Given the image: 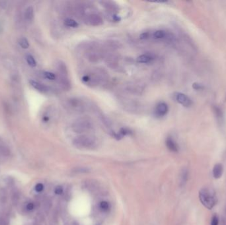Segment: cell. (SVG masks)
Wrapping results in <instances>:
<instances>
[{
	"mask_svg": "<svg viewBox=\"0 0 226 225\" xmlns=\"http://www.w3.org/2000/svg\"><path fill=\"white\" fill-rule=\"evenodd\" d=\"M199 200L208 209H213L217 204L218 198L215 191L209 188H202L199 191Z\"/></svg>",
	"mask_w": 226,
	"mask_h": 225,
	"instance_id": "cell-1",
	"label": "cell"
},
{
	"mask_svg": "<svg viewBox=\"0 0 226 225\" xmlns=\"http://www.w3.org/2000/svg\"><path fill=\"white\" fill-rule=\"evenodd\" d=\"M93 127L92 120L89 118H80L73 123L72 130L76 133L82 134L89 132Z\"/></svg>",
	"mask_w": 226,
	"mask_h": 225,
	"instance_id": "cell-2",
	"label": "cell"
},
{
	"mask_svg": "<svg viewBox=\"0 0 226 225\" xmlns=\"http://www.w3.org/2000/svg\"><path fill=\"white\" fill-rule=\"evenodd\" d=\"M76 146L80 149H92L96 145V139L89 135H81L73 141Z\"/></svg>",
	"mask_w": 226,
	"mask_h": 225,
	"instance_id": "cell-3",
	"label": "cell"
},
{
	"mask_svg": "<svg viewBox=\"0 0 226 225\" xmlns=\"http://www.w3.org/2000/svg\"><path fill=\"white\" fill-rule=\"evenodd\" d=\"M104 73L103 71L97 70L89 74L85 75L82 77V81L85 83L87 85L95 86L97 85L100 82H101L103 79Z\"/></svg>",
	"mask_w": 226,
	"mask_h": 225,
	"instance_id": "cell-4",
	"label": "cell"
},
{
	"mask_svg": "<svg viewBox=\"0 0 226 225\" xmlns=\"http://www.w3.org/2000/svg\"><path fill=\"white\" fill-rule=\"evenodd\" d=\"M66 107L72 112L80 113L85 110V105L83 101L78 98H71L67 101Z\"/></svg>",
	"mask_w": 226,
	"mask_h": 225,
	"instance_id": "cell-5",
	"label": "cell"
},
{
	"mask_svg": "<svg viewBox=\"0 0 226 225\" xmlns=\"http://www.w3.org/2000/svg\"><path fill=\"white\" fill-rule=\"evenodd\" d=\"M86 56L91 62H98L103 58V52L95 44H92L86 48Z\"/></svg>",
	"mask_w": 226,
	"mask_h": 225,
	"instance_id": "cell-6",
	"label": "cell"
},
{
	"mask_svg": "<svg viewBox=\"0 0 226 225\" xmlns=\"http://www.w3.org/2000/svg\"><path fill=\"white\" fill-rule=\"evenodd\" d=\"M83 19L85 24L90 26H94V27H97V26L101 25L103 23L102 17L96 13L87 15Z\"/></svg>",
	"mask_w": 226,
	"mask_h": 225,
	"instance_id": "cell-7",
	"label": "cell"
},
{
	"mask_svg": "<svg viewBox=\"0 0 226 225\" xmlns=\"http://www.w3.org/2000/svg\"><path fill=\"white\" fill-rule=\"evenodd\" d=\"M59 70H60V75H61L60 80L62 85L64 86L65 88L69 89L70 87V82L67 76V71L66 69V67L64 64V63H60V64Z\"/></svg>",
	"mask_w": 226,
	"mask_h": 225,
	"instance_id": "cell-8",
	"label": "cell"
},
{
	"mask_svg": "<svg viewBox=\"0 0 226 225\" xmlns=\"http://www.w3.org/2000/svg\"><path fill=\"white\" fill-rule=\"evenodd\" d=\"M175 99L178 103L185 107H190L192 104L191 99L182 92H177L175 95Z\"/></svg>",
	"mask_w": 226,
	"mask_h": 225,
	"instance_id": "cell-9",
	"label": "cell"
},
{
	"mask_svg": "<svg viewBox=\"0 0 226 225\" xmlns=\"http://www.w3.org/2000/svg\"><path fill=\"white\" fill-rule=\"evenodd\" d=\"M169 110L167 104L165 102H160L157 105L155 111L156 114L159 116H164L167 114Z\"/></svg>",
	"mask_w": 226,
	"mask_h": 225,
	"instance_id": "cell-10",
	"label": "cell"
},
{
	"mask_svg": "<svg viewBox=\"0 0 226 225\" xmlns=\"http://www.w3.org/2000/svg\"><path fill=\"white\" fill-rule=\"evenodd\" d=\"M165 143H166V146H167V148L169 149L171 151H172V152H175V153L178 152V145L172 137H168L165 141Z\"/></svg>",
	"mask_w": 226,
	"mask_h": 225,
	"instance_id": "cell-11",
	"label": "cell"
},
{
	"mask_svg": "<svg viewBox=\"0 0 226 225\" xmlns=\"http://www.w3.org/2000/svg\"><path fill=\"white\" fill-rule=\"evenodd\" d=\"M224 172L223 165L220 163L215 164L213 168V176L215 179H219L222 177Z\"/></svg>",
	"mask_w": 226,
	"mask_h": 225,
	"instance_id": "cell-12",
	"label": "cell"
},
{
	"mask_svg": "<svg viewBox=\"0 0 226 225\" xmlns=\"http://www.w3.org/2000/svg\"><path fill=\"white\" fill-rule=\"evenodd\" d=\"M30 85L35 88V89L38 90V91H40V92H45L48 91V89H49L48 87L43 85V84H41V83H39L37 81H35L32 80V81H30Z\"/></svg>",
	"mask_w": 226,
	"mask_h": 225,
	"instance_id": "cell-13",
	"label": "cell"
},
{
	"mask_svg": "<svg viewBox=\"0 0 226 225\" xmlns=\"http://www.w3.org/2000/svg\"><path fill=\"white\" fill-rule=\"evenodd\" d=\"M153 59H154L153 57H152L150 54H145L138 56L137 58V62L140 63V64H147V63L151 61V60Z\"/></svg>",
	"mask_w": 226,
	"mask_h": 225,
	"instance_id": "cell-14",
	"label": "cell"
},
{
	"mask_svg": "<svg viewBox=\"0 0 226 225\" xmlns=\"http://www.w3.org/2000/svg\"><path fill=\"white\" fill-rule=\"evenodd\" d=\"M64 25L67 27H72V28H76L78 27V23L74 19H71V18H67L66 19H65L64 20Z\"/></svg>",
	"mask_w": 226,
	"mask_h": 225,
	"instance_id": "cell-15",
	"label": "cell"
},
{
	"mask_svg": "<svg viewBox=\"0 0 226 225\" xmlns=\"http://www.w3.org/2000/svg\"><path fill=\"white\" fill-rule=\"evenodd\" d=\"M34 17V10L33 8L32 7H29L27 10H26L25 12V18L27 19V20H32L33 19Z\"/></svg>",
	"mask_w": 226,
	"mask_h": 225,
	"instance_id": "cell-16",
	"label": "cell"
},
{
	"mask_svg": "<svg viewBox=\"0 0 226 225\" xmlns=\"http://www.w3.org/2000/svg\"><path fill=\"white\" fill-rule=\"evenodd\" d=\"M154 37L157 39H161V38H167L168 35L167 33L164 30H158L155 32L154 33Z\"/></svg>",
	"mask_w": 226,
	"mask_h": 225,
	"instance_id": "cell-17",
	"label": "cell"
},
{
	"mask_svg": "<svg viewBox=\"0 0 226 225\" xmlns=\"http://www.w3.org/2000/svg\"><path fill=\"white\" fill-rule=\"evenodd\" d=\"M19 44L20 46L21 47V48H23V49H27L29 48V41L27 38H21L19 41Z\"/></svg>",
	"mask_w": 226,
	"mask_h": 225,
	"instance_id": "cell-18",
	"label": "cell"
},
{
	"mask_svg": "<svg viewBox=\"0 0 226 225\" xmlns=\"http://www.w3.org/2000/svg\"><path fill=\"white\" fill-rule=\"evenodd\" d=\"M27 61L28 64L32 67H35L36 65V62L33 57V56L31 55H27Z\"/></svg>",
	"mask_w": 226,
	"mask_h": 225,
	"instance_id": "cell-19",
	"label": "cell"
},
{
	"mask_svg": "<svg viewBox=\"0 0 226 225\" xmlns=\"http://www.w3.org/2000/svg\"><path fill=\"white\" fill-rule=\"evenodd\" d=\"M103 4L104 5V7H106L107 9L110 10V11H113L115 9H116V6H114V3L110 2H103Z\"/></svg>",
	"mask_w": 226,
	"mask_h": 225,
	"instance_id": "cell-20",
	"label": "cell"
},
{
	"mask_svg": "<svg viewBox=\"0 0 226 225\" xmlns=\"http://www.w3.org/2000/svg\"><path fill=\"white\" fill-rule=\"evenodd\" d=\"M117 57L115 56H110L107 57V63L110 66H114L117 64Z\"/></svg>",
	"mask_w": 226,
	"mask_h": 225,
	"instance_id": "cell-21",
	"label": "cell"
},
{
	"mask_svg": "<svg viewBox=\"0 0 226 225\" xmlns=\"http://www.w3.org/2000/svg\"><path fill=\"white\" fill-rule=\"evenodd\" d=\"M44 75L45 78L48 79L49 80H55L56 79V75L54 73L49 72V71H46L44 73Z\"/></svg>",
	"mask_w": 226,
	"mask_h": 225,
	"instance_id": "cell-22",
	"label": "cell"
},
{
	"mask_svg": "<svg viewBox=\"0 0 226 225\" xmlns=\"http://www.w3.org/2000/svg\"><path fill=\"white\" fill-rule=\"evenodd\" d=\"M100 208H101L103 211H108V209H109V204L108 202L107 201H102L101 203H100Z\"/></svg>",
	"mask_w": 226,
	"mask_h": 225,
	"instance_id": "cell-23",
	"label": "cell"
},
{
	"mask_svg": "<svg viewBox=\"0 0 226 225\" xmlns=\"http://www.w3.org/2000/svg\"><path fill=\"white\" fill-rule=\"evenodd\" d=\"M219 224V218L215 214L212 217V221H211V225H218Z\"/></svg>",
	"mask_w": 226,
	"mask_h": 225,
	"instance_id": "cell-24",
	"label": "cell"
},
{
	"mask_svg": "<svg viewBox=\"0 0 226 225\" xmlns=\"http://www.w3.org/2000/svg\"><path fill=\"white\" fill-rule=\"evenodd\" d=\"M43 190H44V186H43V184H40V183H39V184L36 185V186H35V190L36 191L41 192V191H43Z\"/></svg>",
	"mask_w": 226,
	"mask_h": 225,
	"instance_id": "cell-25",
	"label": "cell"
},
{
	"mask_svg": "<svg viewBox=\"0 0 226 225\" xmlns=\"http://www.w3.org/2000/svg\"><path fill=\"white\" fill-rule=\"evenodd\" d=\"M187 179V171H183L182 176H181V183L182 184H185Z\"/></svg>",
	"mask_w": 226,
	"mask_h": 225,
	"instance_id": "cell-26",
	"label": "cell"
},
{
	"mask_svg": "<svg viewBox=\"0 0 226 225\" xmlns=\"http://www.w3.org/2000/svg\"><path fill=\"white\" fill-rule=\"evenodd\" d=\"M54 192L57 195H60L63 193V188L61 186H58L56 187Z\"/></svg>",
	"mask_w": 226,
	"mask_h": 225,
	"instance_id": "cell-27",
	"label": "cell"
},
{
	"mask_svg": "<svg viewBox=\"0 0 226 225\" xmlns=\"http://www.w3.org/2000/svg\"><path fill=\"white\" fill-rule=\"evenodd\" d=\"M35 208V205L33 203H29L27 205V209L28 211H32Z\"/></svg>",
	"mask_w": 226,
	"mask_h": 225,
	"instance_id": "cell-28",
	"label": "cell"
},
{
	"mask_svg": "<svg viewBox=\"0 0 226 225\" xmlns=\"http://www.w3.org/2000/svg\"><path fill=\"white\" fill-rule=\"evenodd\" d=\"M192 87H193V88H194V89H196V90L201 89V88H202V85H200V84H198V83H194Z\"/></svg>",
	"mask_w": 226,
	"mask_h": 225,
	"instance_id": "cell-29",
	"label": "cell"
},
{
	"mask_svg": "<svg viewBox=\"0 0 226 225\" xmlns=\"http://www.w3.org/2000/svg\"><path fill=\"white\" fill-rule=\"evenodd\" d=\"M88 170L87 169H85V168H78V169H76V172H86Z\"/></svg>",
	"mask_w": 226,
	"mask_h": 225,
	"instance_id": "cell-30",
	"label": "cell"
},
{
	"mask_svg": "<svg viewBox=\"0 0 226 225\" xmlns=\"http://www.w3.org/2000/svg\"><path fill=\"white\" fill-rule=\"evenodd\" d=\"M148 37V33H143L141 34L140 36L141 39H145Z\"/></svg>",
	"mask_w": 226,
	"mask_h": 225,
	"instance_id": "cell-31",
	"label": "cell"
}]
</instances>
